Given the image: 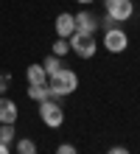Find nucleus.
<instances>
[{"label":"nucleus","mask_w":140,"mask_h":154,"mask_svg":"<svg viewBox=\"0 0 140 154\" xmlns=\"http://www.w3.org/2000/svg\"><path fill=\"white\" fill-rule=\"evenodd\" d=\"M28 98H31V101H36V104L48 101V98H51L48 84H28Z\"/></svg>","instance_id":"11"},{"label":"nucleus","mask_w":140,"mask_h":154,"mask_svg":"<svg viewBox=\"0 0 140 154\" xmlns=\"http://www.w3.org/2000/svg\"><path fill=\"white\" fill-rule=\"evenodd\" d=\"M76 3H81V6H87V3H95V0H76Z\"/></svg>","instance_id":"19"},{"label":"nucleus","mask_w":140,"mask_h":154,"mask_svg":"<svg viewBox=\"0 0 140 154\" xmlns=\"http://www.w3.org/2000/svg\"><path fill=\"white\" fill-rule=\"evenodd\" d=\"M67 42H70V53H76L79 59H92L101 48L95 34H81V31H73L67 37Z\"/></svg>","instance_id":"2"},{"label":"nucleus","mask_w":140,"mask_h":154,"mask_svg":"<svg viewBox=\"0 0 140 154\" xmlns=\"http://www.w3.org/2000/svg\"><path fill=\"white\" fill-rule=\"evenodd\" d=\"M56 154H79L73 143H62V146H56Z\"/></svg>","instance_id":"16"},{"label":"nucleus","mask_w":140,"mask_h":154,"mask_svg":"<svg viewBox=\"0 0 140 154\" xmlns=\"http://www.w3.org/2000/svg\"><path fill=\"white\" fill-rule=\"evenodd\" d=\"M48 90H51V98H64V95H70V93H76L79 90V76H76V70H70V67H64L59 70L56 76L48 79Z\"/></svg>","instance_id":"1"},{"label":"nucleus","mask_w":140,"mask_h":154,"mask_svg":"<svg viewBox=\"0 0 140 154\" xmlns=\"http://www.w3.org/2000/svg\"><path fill=\"white\" fill-rule=\"evenodd\" d=\"M107 154H129V149L126 146H112V149H107Z\"/></svg>","instance_id":"17"},{"label":"nucleus","mask_w":140,"mask_h":154,"mask_svg":"<svg viewBox=\"0 0 140 154\" xmlns=\"http://www.w3.org/2000/svg\"><path fill=\"white\" fill-rule=\"evenodd\" d=\"M0 154H11V146H6V143H0Z\"/></svg>","instance_id":"18"},{"label":"nucleus","mask_w":140,"mask_h":154,"mask_svg":"<svg viewBox=\"0 0 140 154\" xmlns=\"http://www.w3.org/2000/svg\"><path fill=\"white\" fill-rule=\"evenodd\" d=\"M107 17H112L115 23H129L135 17V3L132 0H104Z\"/></svg>","instance_id":"5"},{"label":"nucleus","mask_w":140,"mask_h":154,"mask_svg":"<svg viewBox=\"0 0 140 154\" xmlns=\"http://www.w3.org/2000/svg\"><path fill=\"white\" fill-rule=\"evenodd\" d=\"M39 118H42V123L48 129H59L64 123V109H62V104L56 98H48V101L39 104Z\"/></svg>","instance_id":"4"},{"label":"nucleus","mask_w":140,"mask_h":154,"mask_svg":"<svg viewBox=\"0 0 140 154\" xmlns=\"http://www.w3.org/2000/svg\"><path fill=\"white\" fill-rule=\"evenodd\" d=\"M17 104L11 101V98L0 95V123H17Z\"/></svg>","instance_id":"8"},{"label":"nucleus","mask_w":140,"mask_h":154,"mask_svg":"<svg viewBox=\"0 0 140 154\" xmlns=\"http://www.w3.org/2000/svg\"><path fill=\"white\" fill-rule=\"evenodd\" d=\"M42 67H45V73H48V79H51V76L59 73V70H64L67 65H64V59H59V56H53V53H51V56L42 59Z\"/></svg>","instance_id":"10"},{"label":"nucleus","mask_w":140,"mask_h":154,"mask_svg":"<svg viewBox=\"0 0 140 154\" xmlns=\"http://www.w3.org/2000/svg\"><path fill=\"white\" fill-rule=\"evenodd\" d=\"M8 84H11V76H8V73H0V95L8 93Z\"/></svg>","instance_id":"15"},{"label":"nucleus","mask_w":140,"mask_h":154,"mask_svg":"<svg viewBox=\"0 0 140 154\" xmlns=\"http://www.w3.org/2000/svg\"><path fill=\"white\" fill-rule=\"evenodd\" d=\"M17 154H36V143L31 137H20L17 140Z\"/></svg>","instance_id":"14"},{"label":"nucleus","mask_w":140,"mask_h":154,"mask_svg":"<svg viewBox=\"0 0 140 154\" xmlns=\"http://www.w3.org/2000/svg\"><path fill=\"white\" fill-rule=\"evenodd\" d=\"M25 79H28V84H48V73H45L42 62L28 65V67H25Z\"/></svg>","instance_id":"9"},{"label":"nucleus","mask_w":140,"mask_h":154,"mask_svg":"<svg viewBox=\"0 0 140 154\" xmlns=\"http://www.w3.org/2000/svg\"><path fill=\"white\" fill-rule=\"evenodd\" d=\"M73 20H76V31H81V34H95L101 28L98 17L92 11H79V14H73Z\"/></svg>","instance_id":"6"},{"label":"nucleus","mask_w":140,"mask_h":154,"mask_svg":"<svg viewBox=\"0 0 140 154\" xmlns=\"http://www.w3.org/2000/svg\"><path fill=\"white\" fill-rule=\"evenodd\" d=\"M53 28H56V37L67 39L70 34L76 31V20H73V14H67V11L56 14V20H53Z\"/></svg>","instance_id":"7"},{"label":"nucleus","mask_w":140,"mask_h":154,"mask_svg":"<svg viewBox=\"0 0 140 154\" xmlns=\"http://www.w3.org/2000/svg\"><path fill=\"white\" fill-rule=\"evenodd\" d=\"M101 48L107 53H123L129 48V34L123 31V25H115V28H107L104 37H101Z\"/></svg>","instance_id":"3"},{"label":"nucleus","mask_w":140,"mask_h":154,"mask_svg":"<svg viewBox=\"0 0 140 154\" xmlns=\"http://www.w3.org/2000/svg\"><path fill=\"white\" fill-rule=\"evenodd\" d=\"M0 143H6V146L14 143V123H0Z\"/></svg>","instance_id":"13"},{"label":"nucleus","mask_w":140,"mask_h":154,"mask_svg":"<svg viewBox=\"0 0 140 154\" xmlns=\"http://www.w3.org/2000/svg\"><path fill=\"white\" fill-rule=\"evenodd\" d=\"M51 53H53V56H59V59H64V56L70 53V42H67V39H62V37H56V42H53Z\"/></svg>","instance_id":"12"}]
</instances>
